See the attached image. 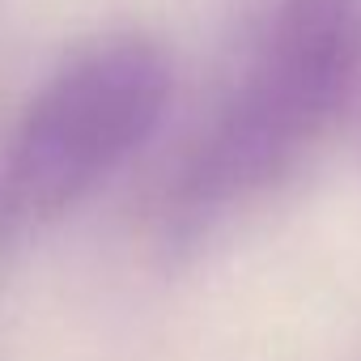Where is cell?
<instances>
[{
  "label": "cell",
  "instance_id": "7a4b0ae2",
  "mask_svg": "<svg viewBox=\"0 0 361 361\" xmlns=\"http://www.w3.org/2000/svg\"><path fill=\"white\" fill-rule=\"evenodd\" d=\"M170 98L157 43L106 35L77 47L26 102L0 149V247H13L85 196L153 136Z\"/></svg>",
  "mask_w": 361,
  "mask_h": 361
},
{
  "label": "cell",
  "instance_id": "6da1fadb",
  "mask_svg": "<svg viewBox=\"0 0 361 361\" xmlns=\"http://www.w3.org/2000/svg\"><path fill=\"white\" fill-rule=\"evenodd\" d=\"M361 85V0H276L209 128L174 170L161 221L196 238L289 178Z\"/></svg>",
  "mask_w": 361,
  "mask_h": 361
}]
</instances>
